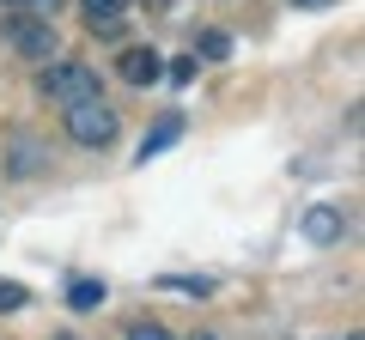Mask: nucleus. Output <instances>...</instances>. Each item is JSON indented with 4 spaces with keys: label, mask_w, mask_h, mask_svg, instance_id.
Returning <instances> with one entry per match:
<instances>
[{
    "label": "nucleus",
    "mask_w": 365,
    "mask_h": 340,
    "mask_svg": "<svg viewBox=\"0 0 365 340\" xmlns=\"http://www.w3.org/2000/svg\"><path fill=\"white\" fill-rule=\"evenodd\" d=\"M67 134L79 146H110L122 134V122H116V110L104 97H86V104H67Z\"/></svg>",
    "instance_id": "1"
},
{
    "label": "nucleus",
    "mask_w": 365,
    "mask_h": 340,
    "mask_svg": "<svg viewBox=\"0 0 365 340\" xmlns=\"http://www.w3.org/2000/svg\"><path fill=\"white\" fill-rule=\"evenodd\" d=\"M43 92H49L55 104H86V97H98V67H86V61H55L49 73H43Z\"/></svg>",
    "instance_id": "2"
},
{
    "label": "nucleus",
    "mask_w": 365,
    "mask_h": 340,
    "mask_svg": "<svg viewBox=\"0 0 365 340\" xmlns=\"http://www.w3.org/2000/svg\"><path fill=\"white\" fill-rule=\"evenodd\" d=\"M0 31H6V43H13L25 61H49L55 55V25L49 18H6Z\"/></svg>",
    "instance_id": "3"
},
{
    "label": "nucleus",
    "mask_w": 365,
    "mask_h": 340,
    "mask_svg": "<svg viewBox=\"0 0 365 340\" xmlns=\"http://www.w3.org/2000/svg\"><path fill=\"white\" fill-rule=\"evenodd\" d=\"M158 67H165V61H158L153 49H122V61H116V73L128 79V85H153V79H158Z\"/></svg>",
    "instance_id": "4"
},
{
    "label": "nucleus",
    "mask_w": 365,
    "mask_h": 340,
    "mask_svg": "<svg viewBox=\"0 0 365 340\" xmlns=\"http://www.w3.org/2000/svg\"><path fill=\"white\" fill-rule=\"evenodd\" d=\"M341 231H347V213H335V207H311L304 213V237H311V243H335Z\"/></svg>",
    "instance_id": "5"
},
{
    "label": "nucleus",
    "mask_w": 365,
    "mask_h": 340,
    "mask_svg": "<svg viewBox=\"0 0 365 340\" xmlns=\"http://www.w3.org/2000/svg\"><path fill=\"white\" fill-rule=\"evenodd\" d=\"M177 134H182V116L170 110V116H165V122H158V128H153V134L140 140V164H146V158H158V152H165L170 140H177Z\"/></svg>",
    "instance_id": "6"
},
{
    "label": "nucleus",
    "mask_w": 365,
    "mask_h": 340,
    "mask_svg": "<svg viewBox=\"0 0 365 340\" xmlns=\"http://www.w3.org/2000/svg\"><path fill=\"white\" fill-rule=\"evenodd\" d=\"M67 304H73V310H98V304H104V280H73V286H67Z\"/></svg>",
    "instance_id": "7"
},
{
    "label": "nucleus",
    "mask_w": 365,
    "mask_h": 340,
    "mask_svg": "<svg viewBox=\"0 0 365 340\" xmlns=\"http://www.w3.org/2000/svg\"><path fill=\"white\" fill-rule=\"evenodd\" d=\"M86 6V25H98V18H122L128 13V0H79Z\"/></svg>",
    "instance_id": "8"
},
{
    "label": "nucleus",
    "mask_w": 365,
    "mask_h": 340,
    "mask_svg": "<svg viewBox=\"0 0 365 340\" xmlns=\"http://www.w3.org/2000/svg\"><path fill=\"white\" fill-rule=\"evenodd\" d=\"M25 304H31V292L19 286V280H0V316H6V310H25Z\"/></svg>",
    "instance_id": "9"
},
{
    "label": "nucleus",
    "mask_w": 365,
    "mask_h": 340,
    "mask_svg": "<svg viewBox=\"0 0 365 340\" xmlns=\"http://www.w3.org/2000/svg\"><path fill=\"white\" fill-rule=\"evenodd\" d=\"M225 55H232V37L225 31H207L201 37V61H225Z\"/></svg>",
    "instance_id": "10"
},
{
    "label": "nucleus",
    "mask_w": 365,
    "mask_h": 340,
    "mask_svg": "<svg viewBox=\"0 0 365 340\" xmlns=\"http://www.w3.org/2000/svg\"><path fill=\"white\" fill-rule=\"evenodd\" d=\"M170 79H177V85H189V79H195V55H177V61H170Z\"/></svg>",
    "instance_id": "11"
},
{
    "label": "nucleus",
    "mask_w": 365,
    "mask_h": 340,
    "mask_svg": "<svg viewBox=\"0 0 365 340\" xmlns=\"http://www.w3.org/2000/svg\"><path fill=\"white\" fill-rule=\"evenodd\" d=\"M128 340H170V334H165L158 322H134V328H128Z\"/></svg>",
    "instance_id": "12"
},
{
    "label": "nucleus",
    "mask_w": 365,
    "mask_h": 340,
    "mask_svg": "<svg viewBox=\"0 0 365 340\" xmlns=\"http://www.w3.org/2000/svg\"><path fill=\"white\" fill-rule=\"evenodd\" d=\"M292 6H329V0H292Z\"/></svg>",
    "instance_id": "13"
},
{
    "label": "nucleus",
    "mask_w": 365,
    "mask_h": 340,
    "mask_svg": "<svg viewBox=\"0 0 365 340\" xmlns=\"http://www.w3.org/2000/svg\"><path fill=\"white\" fill-rule=\"evenodd\" d=\"M195 340H213V334H195Z\"/></svg>",
    "instance_id": "14"
},
{
    "label": "nucleus",
    "mask_w": 365,
    "mask_h": 340,
    "mask_svg": "<svg viewBox=\"0 0 365 340\" xmlns=\"http://www.w3.org/2000/svg\"><path fill=\"white\" fill-rule=\"evenodd\" d=\"M347 340H359V334H347Z\"/></svg>",
    "instance_id": "15"
},
{
    "label": "nucleus",
    "mask_w": 365,
    "mask_h": 340,
    "mask_svg": "<svg viewBox=\"0 0 365 340\" xmlns=\"http://www.w3.org/2000/svg\"><path fill=\"white\" fill-rule=\"evenodd\" d=\"M61 340H73V334H61Z\"/></svg>",
    "instance_id": "16"
}]
</instances>
